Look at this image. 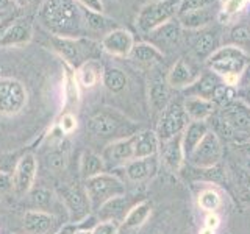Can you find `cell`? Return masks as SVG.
<instances>
[{
	"mask_svg": "<svg viewBox=\"0 0 250 234\" xmlns=\"http://www.w3.org/2000/svg\"><path fill=\"white\" fill-rule=\"evenodd\" d=\"M209 22H211V13L208 8L189 11V13L178 16V23L182 25V28H186V30H199L208 25Z\"/></svg>",
	"mask_w": 250,
	"mask_h": 234,
	"instance_id": "cell-28",
	"label": "cell"
},
{
	"mask_svg": "<svg viewBox=\"0 0 250 234\" xmlns=\"http://www.w3.org/2000/svg\"><path fill=\"white\" fill-rule=\"evenodd\" d=\"M219 49V35L214 30H207L194 39L192 53L199 59H208Z\"/></svg>",
	"mask_w": 250,
	"mask_h": 234,
	"instance_id": "cell-19",
	"label": "cell"
},
{
	"mask_svg": "<svg viewBox=\"0 0 250 234\" xmlns=\"http://www.w3.org/2000/svg\"><path fill=\"white\" fill-rule=\"evenodd\" d=\"M183 105L188 117L195 122H205L216 111V105L213 101L200 97H186Z\"/></svg>",
	"mask_w": 250,
	"mask_h": 234,
	"instance_id": "cell-18",
	"label": "cell"
},
{
	"mask_svg": "<svg viewBox=\"0 0 250 234\" xmlns=\"http://www.w3.org/2000/svg\"><path fill=\"white\" fill-rule=\"evenodd\" d=\"M214 0H182L178 5L177 10V16L189 13V11H195V10H203V8H208Z\"/></svg>",
	"mask_w": 250,
	"mask_h": 234,
	"instance_id": "cell-37",
	"label": "cell"
},
{
	"mask_svg": "<svg viewBox=\"0 0 250 234\" xmlns=\"http://www.w3.org/2000/svg\"><path fill=\"white\" fill-rule=\"evenodd\" d=\"M156 169V162L153 156L150 158H143V159H133L127 166V176L131 181H141L147 176H150Z\"/></svg>",
	"mask_w": 250,
	"mask_h": 234,
	"instance_id": "cell-27",
	"label": "cell"
},
{
	"mask_svg": "<svg viewBox=\"0 0 250 234\" xmlns=\"http://www.w3.org/2000/svg\"><path fill=\"white\" fill-rule=\"evenodd\" d=\"M52 45L70 66L80 67L89 59H97L100 47L91 39L52 36Z\"/></svg>",
	"mask_w": 250,
	"mask_h": 234,
	"instance_id": "cell-3",
	"label": "cell"
},
{
	"mask_svg": "<svg viewBox=\"0 0 250 234\" xmlns=\"http://www.w3.org/2000/svg\"><path fill=\"white\" fill-rule=\"evenodd\" d=\"M200 77L199 70L195 69L189 61L185 58H180L174 66H172L170 72L167 74V84L172 89H186Z\"/></svg>",
	"mask_w": 250,
	"mask_h": 234,
	"instance_id": "cell-13",
	"label": "cell"
},
{
	"mask_svg": "<svg viewBox=\"0 0 250 234\" xmlns=\"http://www.w3.org/2000/svg\"><path fill=\"white\" fill-rule=\"evenodd\" d=\"M238 97L242 103L250 108V88H238Z\"/></svg>",
	"mask_w": 250,
	"mask_h": 234,
	"instance_id": "cell-47",
	"label": "cell"
},
{
	"mask_svg": "<svg viewBox=\"0 0 250 234\" xmlns=\"http://www.w3.org/2000/svg\"><path fill=\"white\" fill-rule=\"evenodd\" d=\"M152 213V205L147 201L138 203V205L133 206L128 214L124 218V228H138V226L144 225V222L148 218Z\"/></svg>",
	"mask_w": 250,
	"mask_h": 234,
	"instance_id": "cell-32",
	"label": "cell"
},
{
	"mask_svg": "<svg viewBox=\"0 0 250 234\" xmlns=\"http://www.w3.org/2000/svg\"><path fill=\"white\" fill-rule=\"evenodd\" d=\"M86 194H88L91 206L100 208L109 198L124 195L125 187L116 176L100 174L92 178H88V181H86Z\"/></svg>",
	"mask_w": 250,
	"mask_h": 234,
	"instance_id": "cell-6",
	"label": "cell"
},
{
	"mask_svg": "<svg viewBox=\"0 0 250 234\" xmlns=\"http://www.w3.org/2000/svg\"><path fill=\"white\" fill-rule=\"evenodd\" d=\"M72 234H92V231H88V230H80V231H74Z\"/></svg>",
	"mask_w": 250,
	"mask_h": 234,
	"instance_id": "cell-52",
	"label": "cell"
},
{
	"mask_svg": "<svg viewBox=\"0 0 250 234\" xmlns=\"http://www.w3.org/2000/svg\"><path fill=\"white\" fill-rule=\"evenodd\" d=\"M104 172V161L100 156H97L92 152H86L83 155L82 161V174L84 178H92L96 175H100Z\"/></svg>",
	"mask_w": 250,
	"mask_h": 234,
	"instance_id": "cell-35",
	"label": "cell"
},
{
	"mask_svg": "<svg viewBox=\"0 0 250 234\" xmlns=\"http://www.w3.org/2000/svg\"><path fill=\"white\" fill-rule=\"evenodd\" d=\"M74 233V230L72 228H64V230H62L60 234H72Z\"/></svg>",
	"mask_w": 250,
	"mask_h": 234,
	"instance_id": "cell-54",
	"label": "cell"
},
{
	"mask_svg": "<svg viewBox=\"0 0 250 234\" xmlns=\"http://www.w3.org/2000/svg\"><path fill=\"white\" fill-rule=\"evenodd\" d=\"M102 83L105 84V88L111 92H121L127 86V75H125L121 69L109 67L104 72L102 77Z\"/></svg>",
	"mask_w": 250,
	"mask_h": 234,
	"instance_id": "cell-34",
	"label": "cell"
},
{
	"mask_svg": "<svg viewBox=\"0 0 250 234\" xmlns=\"http://www.w3.org/2000/svg\"><path fill=\"white\" fill-rule=\"evenodd\" d=\"M33 200L39 208H47L52 201V194L47 189H38L33 194Z\"/></svg>",
	"mask_w": 250,
	"mask_h": 234,
	"instance_id": "cell-40",
	"label": "cell"
},
{
	"mask_svg": "<svg viewBox=\"0 0 250 234\" xmlns=\"http://www.w3.org/2000/svg\"><path fill=\"white\" fill-rule=\"evenodd\" d=\"M250 62L247 53L238 45H224L207 59V67L213 74L219 75L224 83L236 86L244 69Z\"/></svg>",
	"mask_w": 250,
	"mask_h": 234,
	"instance_id": "cell-2",
	"label": "cell"
},
{
	"mask_svg": "<svg viewBox=\"0 0 250 234\" xmlns=\"http://www.w3.org/2000/svg\"><path fill=\"white\" fill-rule=\"evenodd\" d=\"M199 234H216V230H211V228H208V226H203Z\"/></svg>",
	"mask_w": 250,
	"mask_h": 234,
	"instance_id": "cell-51",
	"label": "cell"
},
{
	"mask_svg": "<svg viewBox=\"0 0 250 234\" xmlns=\"http://www.w3.org/2000/svg\"><path fill=\"white\" fill-rule=\"evenodd\" d=\"M188 117L185 111V105L182 98H174L169 101V105L166 109L161 113L158 130H156V136H158L160 142H167L172 137H175L178 135H183L185 128L188 127Z\"/></svg>",
	"mask_w": 250,
	"mask_h": 234,
	"instance_id": "cell-4",
	"label": "cell"
},
{
	"mask_svg": "<svg viewBox=\"0 0 250 234\" xmlns=\"http://www.w3.org/2000/svg\"><path fill=\"white\" fill-rule=\"evenodd\" d=\"M177 10L178 6L174 0H153L150 3H146L138 13V28L146 35L150 33L163 23L174 19Z\"/></svg>",
	"mask_w": 250,
	"mask_h": 234,
	"instance_id": "cell-5",
	"label": "cell"
},
{
	"mask_svg": "<svg viewBox=\"0 0 250 234\" xmlns=\"http://www.w3.org/2000/svg\"><path fill=\"white\" fill-rule=\"evenodd\" d=\"M133 45H135L133 35L125 28H114L102 39V49L114 57H128Z\"/></svg>",
	"mask_w": 250,
	"mask_h": 234,
	"instance_id": "cell-9",
	"label": "cell"
},
{
	"mask_svg": "<svg viewBox=\"0 0 250 234\" xmlns=\"http://www.w3.org/2000/svg\"><path fill=\"white\" fill-rule=\"evenodd\" d=\"M16 3H19V5H27V3H30L31 0H14Z\"/></svg>",
	"mask_w": 250,
	"mask_h": 234,
	"instance_id": "cell-53",
	"label": "cell"
},
{
	"mask_svg": "<svg viewBox=\"0 0 250 234\" xmlns=\"http://www.w3.org/2000/svg\"><path fill=\"white\" fill-rule=\"evenodd\" d=\"M231 38L234 42L244 44V42H250V27L246 25H239L231 31Z\"/></svg>",
	"mask_w": 250,
	"mask_h": 234,
	"instance_id": "cell-39",
	"label": "cell"
},
{
	"mask_svg": "<svg viewBox=\"0 0 250 234\" xmlns=\"http://www.w3.org/2000/svg\"><path fill=\"white\" fill-rule=\"evenodd\" d=\"M222 81H224L222 78L213 72L203 74L189 86V88H186V94H188V97H200V98L211 100L216 88Z\"/></svg>",
	"mask_w": 250,
	"mask_h": 234,
	"instance_id": "cell-17",
	"label": "cell"
},
{
	"mask_svg": "<svg viewBox=\"0 0 250 234\" xmlns=\"http://www.w3.org/2000/svg\"><path fill=\"white\" fill-rule=\"evenodd\" d=\"M92 234H117V225L114 222H104L96 226Z\"/></svg>",
	"mask_w": 250,
	"mask_h": 234,
	"instance_id": "cell-43",
	"label": "cell"
},
{
	"mask_svg": "<svg viewBox=\"0 0 250 234\" xmlns=\"http://www.w3.org/2000/svg\"><path fill=\"white\" fill-rule=\"evenodd\" d=\"M222 120L233 130H250V108L244 103H231L222 109Z\"/></svg>",
	"mask_w": 250,
	"mask_h": 234,
	"instance_id": "cell-16",
	"label": "cell"
},
{
	"mask_svg": "<svg viewBox=\"0 0 250 234\" xmlns=\"http://www.w3.org/2000/svg\"><path fill=\"white\" fill-rule=\"evenodd\" d=\"M33 35V22L31 18L14 19L0 39V47H13L27 44Z\"/></svg>",
	"mask_w": 250,
	"mask_h": 234,
	"instance_id": "cell-11",
	"label": "cell"
},
{
	"mask_svg": "<svg viewBox=\"0 0 250 234\" xmlns=\"http://www.w3.org/2000/svg\"><path fill=\"white\" fill-rule=\"evenodd\" d=\"M185 158L183 153V145H182V135H178L175 137H172L167 142H164V148H163V159L164 164L170 169L177 172L180 167H182V162Z\"/></svg>",
	"mask_w": 250,
	"mask_h": 234,
	"instance_id": "cell-24",
	"label": "cell"
},
{
	"mask_svg": "<svg viewBox=\"0 0 250 234\" xmlns=\"http://www.w3.org/2000/svg\"><path fill=\"white\" fill-rule=\"evenodd\" d=\"M36 176V159L35 156L28 153L19 161L18 167H16V174L13 179V187L18 194H27L31 186H33Z\"/></svg>",
	"mask_w": 250,
	"mask_h": 234,
	"instance_id": "cell-14",
	"label": "cell"
},
{
	"mask_svg": "<svg viewBox=\"0 0 250 234\" xmlns=\"http://www.w3.org/2000/svg\"><path fill=\"white\" fill-rule=\"evenodd\" d=\"M11 187V178L6 174H0V192H3Z\"/></svg>",
	"mask_w": 250,
	"mask_h": 234,
	"instance_id": "cell-48",
	"label": "cell"
},
{
	"mask_svg": "<svg viewBox=\"0 0 250 234\" xmlns=\"http://www.w3.org/2000/svg\"><path fill=\"white\" fill-rule=\"evenodd\" d=\"M208 125L205 122H189L188 127L185 128L182 135V145H183V153L185 156L189 158V155L194 152V148L200 144V140L205 137L208 133Z\"/></svg>",
	"mask_w": 250,
	"mask_h": 234,
	"instance_id": "cell-20",
	"label": "cell"
},
{
	"mask_svg": "<svg viewBox=\"0 0 250 234\" xmlns=\"http://www.w3.org/2000/svg\"><path fill=\"white\" fill-rule=\"evenodd\" d=\"M147 36L148 42L158 47L160 50L163 47L174 49L175 45L180 44V39H182V25L178 23V20H169L160 25L158 28H155L153 31H150V33H147Z\"/></svg>",
	"mask_w": 250,
	"mask_h": 234,
	"instance_id": "cell-12",
	"label": "cell"
},
{
	"mask_svg": "<svg viewBox=\"0 0 250 234\" xmlns=\"http://www.w3.org/2000/svg\"><path fill=\"white\" fill-rule=\"evenodd\" d=\"M148 100L153 114H161L170 101V86L167 84V80H164L160 75H156L150 81L148 88Z\"/></svg>",
	"mask_w": 250,
	"mask_h": 234,
	"instance_id": "cell-15",
	"label": "cell"
},
{
	"mask_svg": "<svg viewBox=\"0 0 250 234\" xmlns=\"http://www.w3.org/2000/svg\"><path fill=\"white\" fill-rule=\"evenodd\" d=\"M238 98V89L236 86H230L227 83H221L216 88L214 94H213V98H211V101L216 105V108H227L230 106L231 103H234V100Z\"/></svg>",
	"mask_w": 250,
	"mask_h": 234,
	"instance_id": "cell-33",
	"label": "cell"
},
{
	"mask_svg": "<svg viewBox=\"0 0 250 234\" xmlns=\"http://www.w3.org/2000/svg\"><path fill=\"white\" fill-rule=\"evenodd\" d=\"M55 218L42 211H28L23 217V228L28 234H45L52 228Z\"/></svg>",
	"mask_w": 250,
	"mask_h": 234,
	"instance_id": "cell-23",
	"label": "cell"
},
{
	"mask_svg": "<svg viewBox=\"0 0 250 234\" xmlns=\"http://www.w3.org/2000/svg\"><path fill=\"white\" fill-rule=\"evenodd\" d=\"M3 20V16H2V13H0V22H2Z\"/></svg>",
	"mask_w": 250,
	"mask_h": 234,
	"instance_id": "cell-55",
	"label": "cell"
},
{
	"mask_svg": "<svg viewBox=\"0 0 250 234\" xmlns=\"http://www.w3.org/2000/svg\"><path fill=\"white\" fill-rule=\"evenodd\" d=\"M102 77H104V72H102V66L97 59H89L78 67V83L84 88L96 86L102 80Z\"/></svg>",
	"mask_w": 250,
	"mask_h": 234,
	"instance_id": "cell-26",
	"label": "cell"
},
{
	"mask_svg": "<svg viewBox=\"0 0 250 234\" xmlns=\"http://www.w3.org/2000/svg\"><path fill=\"white\" fill-rule=\"evenodd\" d=\"M75 2L82 3L84 8H88L91 11H97V13L104 11V3H102V0H75Z\"/></svg>",
	"mask_w": 250,
	"mask_h": 234,
	"instance_id": "cell-44",
	"label": "cell"
},
{
	"mask_svg": "<svg viewBox=\"0 0 250 234\" xmlns=\"http://www.w3.org/2000/svg\"><path fill=\"white\" fill-rule=\"evenodd\" d=\"M49 166L53 170H61L66 166V155L64 153H53L49 158Z\"/></svg>",
	"mask_w": 250,
	"mask_h": 234,
	"instance_id": "cell-42",
	"label": "cell"
},
{
	"mask_svg": "<svg viewBox=\"0 0 250 234\" xmlns=\"http://www.w3.org/2000/svg\"><path fill=\"white\" fill-rule=\"evenodd\" d=\"M199 206L207 213H216L222 206V197L214 189H205L199 195Z\"/></svg>",
	"mask_w": 250,
	"mask_h": 234,
	"instance_id": "cell-36",
	"label": "cell"
},
{
	"mask_svg": "<svg viewBox=\"0 0 250 234\" xmlns=\"http://www.w3.org/2000/svg\"><path fill=\"white\" fill-rule=\"evenodd\" d=\"M60 128L62 133H67L69 135V133H72L77 128V119L72 114H64L60 122Z\"/></svg>",
	"mask_w": 250,
	"mask_h": 234,
	"instance_id": "cell-41",
	"label": "cell"
},
{
	"mask_svg": "<svg viewBox=\"0 0 250 234\" xmlns=\"http://www.w3.org/2000/svg\"><path fill=\"white\" fill-rule=\"evenodd\" d=\"M158 136L150 130H144L139 135H135V158L133 159H143L155 156L156 150H158Z\"/></svg>",
	"mask_w": 250,
	"mask_h": 234,
	"instance_id": "cell-21",
	"label": "cell"
},
{
	"mask_svg": "<svg viewBox=\"0 0 250 234\" xmlns=\"http://www.w3.org/2000/svg\"><path fill=\"white\" fill-rule=\"evenodd\" d=\"M62 195V200H64L66 206L69 208L70 214H72V218L75 222L82 220V218L89 213V198L88 194H86L80 186H64L60 191Z\"/></svg>",
	"mask_w": 250,
	"mask_h": 234,
	"instance_id": "cell-10",
	"label": "cell"
},
{
	"mask_svg": "<svg viewBox=\"0 0 250 234\" xmlns=\"http://www.w3.org/2000/svg\"><path fill=\"white\" fill-rule=\"evenodd\" d=\"M249 0H227V3L222 10V16L225 18H231V16L238 14L242 8L247 5Z\"/></svg>",
	"mask_w": 250,
	"mask_h": 234,
	"instance_id": "cell-38",
	"label": "cell"
},
{
	"mask_svg": "<svg viewBox=\"0 0 250 234\" xmlns=\"http://www.w3.org/2000/svg\"><path fill=\"white\" fill-rule=\"evenodd\" d=\"M88 130L94 135H99V136H108L114 133L117 130V122L114 117H111L109 114L105 113H100L92 116L89 122H88Z\"/></svg>",
	"mask_w": 250,
	"mask_h": 234,
	"instance_id": "cell-30",
	"label": "cell"
},
{
	"mask_svg": "<svg viewBox=\"0 0 250 234\" xmlns=\"http://www.w3.org/2000/svg\"><path fill=\"white\" fill-rule=\"evenodd\" d=\"M39 20L53 36L80 38L83 35V10L75 0H45L39 10Z\"/></svg>",
	"mask_w": 250,
	"mask_h": 234,
	"instance_id": "cell-1",
	"label": "cell"
},
{
	"mask_svg": "<svg viewBox=\"0 0 250 234\" xmlns=\"http://www.w3.org/2000/svg\"><path fill=\"white\" fill-rule=\"evenodd\" d=\"M238 84H239V88H250V62L244 69V72H242Z\"/></svg>",
	"mask_w": 250,
	"mask_h": 234,
	"instance_id": "cell-46",
	"label": "cell"
},
{
	"mask_svg": "<svg viewBox=\"0 0 250 234\" xmlns=\"http://www.w3.org/2000/svg\"><path fill=\"white\" fill-rule=\"evenodd\" d=\"M219 225H221V218H219V215L216 213H209L205 218V226H208L211 230H216Z\"/></svg>",
	"mask_w": 250,
	"mask_h": 234,
	"instance_id": "cell-45",
	"label": "cell"
},
{
	"mask_svg": "<svg viewBox=\"0 0 250 234\" xmlns=\"http://www.w3.org/2000/svg\"><path fill=\"white\" fill-rule=\"evenodd\" d=\"M130 209V200L125 198L124 195H119V197L109 198L99 208V217L102 220L111 222L116 220V218L127 215Z\"/></svg>",
	"mask_w": 250,
	"mask_h": 234,
	"instance_id": "cell-22",
	"label": "cell"
},
{
	"mask_svg": "<svg viewBox=\"0 0 250 234\" xmlns=\"http://www.w3.org/2000/svg\"><path fill=\"white\" fill-rule=\"evenodd\" d=\"M27 89L16 78H0V114L16 116L27 105Z\"/></svg>",
	"mask_w": 250,
	"mask_h": 234,
	"instance_id": "cell-7",
	"label": "cell"
},
{
	"mask_svg": "<svg viewBox=\"0 0 250 234\" xmlns=\"http://www.w3.org/2000/svg\"><path fill=\"white\" fill-rule=\"evenodd\" d=\"M106 156L114 161H130L135 158V136L121 139L111 144L106 150Z\"/></svg>",
	"mask_w": 250,
	"mask_h": 234,
	"instance_id": "cell-29",
	"label": "cell"
},
{
	"mask_svg": "<svg viewBox=\"0 0 250 234\" xmlns=\"http://www.w3.org/2000/svg\"><path fill=\"white\" fill-rule=\"evenodd\" d=\"M83 18H84V23L86 27L91 28L92 31H102V33H109L111 30L117 28L114 25V20L108 19L106 16H104L102 13L97 11H91L88 8L83 10Z\"/></svg>",
	"mask_w": 250,
	"mask_h": 234,
	"instance_id": "cell-31",
	"label": "cell"
},
{
	"mask_svg": "<svg viewBox=\"0 0 250 234\" xmlns=\"http://www.w3.org/2000/svg\"><path fill=\"white\" fill-rule=\"evenodd\" d=\"M222 158V145L219 142L216 133L208 131L205 137L200 140V144L194 148V152L189 155L191 164L200 169H209L216 166L219 159Z\"/></svg>",
	"mask_w": 250,
	"mask_h": 234,
	"instance_id": "cell-8",
	"label": "cell"
},
{
	"mask_svg": "<svg viewBox=\"0 0 250 234\" xmlns=\"http://www.w3.org/2000/svg\"><path fill=\"white\" fill-rule=\"evenodd\" d=\"M14 19L13 18H10V19H3L2 22H0V39H2V36H3V33H5V30L8 28V25L13 22Z\"/></svg>",
	"mask_w": 250,
	"mask_h": 234,
	"instance_id": "cell-49",
	"label": "cell"
},
{
	"mask_svg": "<svg viewBox=\"0 0 250 234\" xmlns=\"http://www.w3.org/2000/svg\"><path fill=\"white\" fill-rule=\"evenodd\" d=\"M10 5H11V0H0V13H2L3 10H6Z\"/></svg>",
	"mask_w": 250,
	"mask_h": 234,
	"instance_id": "cell-50",
	"label": "cell"
},
{
	"mask_svg": "<svg viewBox=\"0 0 250 234\" xmlns=\"http://www.w3.org/2000/svg\"><path fill=\"white\" fill-rule=\"evenodd\" d=\"M128 57L136 61L143 62V64H153V62H161L163 61V52L155 47L150 42H138L133 45V49L130 52Z\"/></svg>",
	"mask_w": 250,
	"mask_h": 234,
	"instance_id": "cell-25",
	"label": "cell"
}]
</instances>
